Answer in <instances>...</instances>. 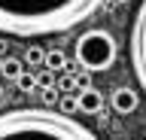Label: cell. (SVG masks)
Masks as SVG:
<instances>
[{
	"label": "cell",
	"mask_w": 146,
	"mask_h": 140,
	"mask_svg": "<svg viewBox=\"0 0 146 140\" xmlns=\"http://www.w3.org/2000/svg\"><path fill=\"white\" fill-rule=\"evenodd\" d=\"M104 0H0V34L49 37L88 21Z\"/></svg>",
	"instance_id": "obj_1"
},
{
	"label": "cell",
	"mask_w": 146,
	"mask_h": 140,
	"mask_svg": "<svg viewBox=\"0 0 146 140\" xmlns=\"http://www.w3.org/2000/svg\"><path fill=\"white\" fill-rule=\"evenodd\" d=\"M0 140H98V134L58 110L18 107L0 113Z\"/></svg>",
	"instance_id": "obj_2"
},
{
	"label": "cell",
	"mask_w": 146,
	"mask_h": 140,
	"mask_svg": "<svg viewBox=\"0 0 146 140\" xmlns=\"http://www.w3.org/2000/svg\"><path fill=\"white\" fill-rule=\"evenodd\" d=\"M76 61L85 73H98V70H110L116 64V55H119V46H116V37L110 31H100V28H88L85 34L76 37Z\"/></svg>",
	"instance_id": "obj_3"
},
{
	"label": "cell",
	"mask_w": 146,
	"mask_h": 140,
	"mask_svg": "<svg viewBox=\"0 0 146 140\" xmlns=\"http://www.w3.org/2000/svg\"><path fill=\"white\" fill-rule=\"evenodd\" d=\"M128 52H131V67H134V76H137V82H140V88H143V94H146V0L137 6V12H134Z\"/></svg>",
	"instance_id": "obj_4"
},
{
	"label": "cell",
	"mask_w": 146,
	"mask_h": 140,
	"mask_svg": "<svg viewBox=\"0 0 146 140\" xmlns=\"http://www.w3.org/2000/svg\"><path fill=\"white\" fill-rule=\"evenodd\" d=\"M76 110L85 113V116H98L100 110H104V94L91 85V88H82V92H76Z\"/></svg>",
	"instance_id": "obj_5"
},
{
	"label": "cell",
	"mask_w": 146,
	"mask_h": 140,
	"mask_svg": "<svg viewBox=\"0 0 146 140\" xmlns=\"http://www.w3.org/2000/svg\"><path fill=\"white\" fill-rule=\"evenodd\" d=\"M110 104H113V110H116V113L128 116V113H134V110H137L140 98H137L134 88H125V85H119L116 92H113V98H110Z\"/></svg>",
	"instance_id": "obj_6"
},
{
	"label": "cell",
	"mask_w": 146,
	"mask_h": 140,
	"mask_svg": "<svg viewBox=\"0 0 146 140\" xmlns=\"http://www.w3.org/2000/svg\"><path fill=\"white\" fill-rule=\"evenodd\" d=\"M43 67H46V70H52V73H64V70L70 67V61H67V55H64L61 49H46Z\"/></svg>",
	"instance_id": "obj_7"
},
{
	"label": "cell",
	"mask_w": 146,
	"mask_h": 140,
	"mask_svg": "<svg viewBox=\"0 0 146 140\" xmlns=\"http://www.w3.org/2000/svg\"><path fill=\"white\" fill-rule=\"evenodd\" d=\"M25 73V64H21V61H18V58H3V61H0V76H3V79H18V76Z\"/></svg>",
	"instance_id": "obj_8"
},
{
	"label": "cell",
	"mask_w": 146,
	"mask_h": 140,
	"mask_svg": "<svg viewBox=\"0 0 146 140\" xmlns=\"http://www.w3.org/2000/svg\"><path fill=\"white\" fill-rule=\"evenodd\" d=\"M43 58H46V49L27 46V55H25V61H21V64H27V67H43Z\"/></svg>",
	"instance_id": "obj_9"
},
{
	"label": "cell",
	"mask_w": 146,
	"mask_h": 140,
	"mask_svg": "<svg viewBox=\"0 0 146 140\" xmlns=\"http://www.w3.org/2000/svg\"><path fill=\"white\" fill-rule=\"evenodd\" d=\"M55 110L61 113V116H73L76 113V94H61V101H58Z\"/></svg>",
	"instance_id": "obj_10"
},
{
	"label": "cell",
	"mask_w": 146,
	"mask_h": 140,
	"mask_svg": "<svg viewBox=\"0 0 146 140\" xmlns=\"http://www.w3.org/2000/svg\"><path fill=\"white\" fill-rule=\"evenodd\" d=\"M55 79H58V73H52V70H40V73H34V82L40 85V88H55Z\"/></svg>",
	"instance_id": "obj_11"
},
{
	"label": "cell",
	"mask_w": 146,
	"mask_h": 140,
	"mask_svg": "<svg viewBox=\"0 0 146 140\" xmlns=\"http://www.w3.org/2000/svg\"><path fill=\"white\" fill-rule=\"evenodd\" d=\"M15 85H18V92H34V88H36V82H34V73H21V76H18V79H15Z\"/></svg>",
	"instance_id": "obj_12"
},
{
	"label": "cell",
	"mask_w": 146,
	"mask_h": 140,
	"mask_svg": "<svg viewBox=\"0 0 146 140\" xmlns=\"http://www.w3.org/2000/svg\"><path fill=\"white\" fill-rule=\"evenodd\" d=\"M58 101H61L58 88H43V104L49 107V110H55V107H58Z\"/></svg>",
	"instance_id": "obj_13"
},
{
	"label": "cell",
	"mask_w": 146,
	"mask_h": 140,
	"mask_svg": "<svg viewBox=\"0 0 146 140\" xmlns=\"http://www.w3.org/2000/svg\"><path fill=\"white\" fill-rule=\"evenodd\" d=\"M73 79H76V88H91V73H85V70H76L73 73Z\"/></svg>",
	"instance_id": "obj_14"
},
{
	"label": "cell",
	"mask_w": 146,
	"mask_h": 140,
	"mask_svg": "<svg viewBox=\"0 0 146 140\" xmlns=\"http://www.w3.org/2000/svg\"><path fill=\"white\" fill-rule=\"evenodd\" d=\"M0 98H3V88H0Z\"/></svg>",
	"instance_id": "obj_15"
},
{
	"label": "cell",
	"mask_w": 146,
	"mask_h": 140,
	"mask_svg": "<svg viewBox=\"0 0 146 140\" xmlns=\"http://www.w3.org/2000/svg\"><path fill=\"white\" fill-rule=\"evenodd\" d=\"M122 3H125V0H122Z\"/></svg>",
	"instance_id": "obj_16"
}]
</instances>
